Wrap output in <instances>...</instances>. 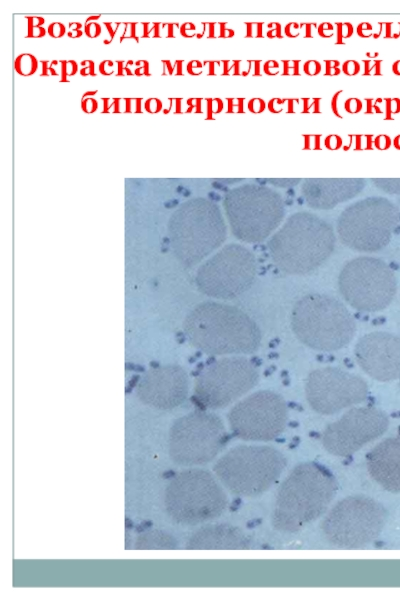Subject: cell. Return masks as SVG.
<instances>
[{
	"label": "cell",
	"instance_id": "6da1fadb",
	"mask_svg": "<svg viewBox=\"0 0 400 600\" xmlns=\"http://www.w3.org/2000/svg\"><path fill=\"white\" fill-rule=\"evenodd\" d=\"M183 332L187 342L207 355H246L257 351L261 331L242 309L220 301L195 305L185 316Z\"/></svg>",
	"mask_w": 400,
	"mask_h": 600
},
{
	"label": "cell",
	"instance_id": "7a4b0ae2",
	"mask_svg": "<svg viewBox=\"0 0 400 600\" xmlns=\"http://www.w3.org/2000/svg\"><path fill=\"white\" fill-rule=\"evenodd\" d=\"M337 489L336 478L325 466L314 461L299 463L277 491L273 527L284 533L304 529L327 511Z\"/></svg>",
	"mask_w": 400,
	"mask_h": 600
},
{
	"label": "cell",
	"instance_id": "3957f363",
	"mask_svg": "<svg viewBox=\"0 0 400 600\" xmlns=\"http://www.w3.org/2000/svg\"><path fill=\"white\" fill-rule=\"evenodd\" d=\"M336 243L331 225L307 212L289 217L269 238L270 259L281 271L304 275L321 266L332 254Z\"/></svg>",
	"mask_w": 400,
	"mask_h": 600
},
{
	"label": "cell",
	"instance_id": "277c9868",
	"mask_svg": "<svg viewBox=\"0 0 400 600\" xmlns=\"http://www.w3.org/2000/svg\"><path fill=\"white\" fill-rule=\"evenodd\" d=\"M291 328L305 346L318 351H337L354 337L356 322L343 302L323 293L300 298L291 311Z\"/></svg>",
	"mask_w": 400,
	"mask_h": 600
},
{
	"label": "cell",
	"instance_id": "5b68a950",
	"mask_svg": "<svg viewBox=\"0 0 400 600\" xmlns=\"http://www.w3.org/2000/svg\"><path fill=\"white\" fill-rule=\"evenodd\" d=\"M226 233L218 207L207 200H194L173 215L167 237L176 261L190 269L221 248Z\"/></svg>",
	"mask_w": 400,
	"mask_h": 600
},
{
	"label": "cell",
	"instance_id": "8992f818",
	"mask_svg": "<svg viewBox=\"0 0 400 600\" xmlns=\"http://www.w3.org/2000/svg\"><path fill=\"white\" fill-rule=\"evenodd\" d=\"M164 508L177 524L194 526L219 517L227 506V496L214 474L198 467H187L167 483Z\"/></svg>",
	"mask_w": 400,
	"mask_h": 600
},
{
	"label": "cell",
	"instance_id": "52a82bcc",
	"mask_svg": "<svg viewBox=\"0 0 400 600\" xmlns=\"http://www.w3.org/2000/svg\"><path fill=\"white\" fill-rule=\"evenodd\" d=\"M286 465L284 454L272 446L237 445L218 458L213 472L232 494L255 497L278 480Z\"/></svg>",
	"mask_w": 400,
	"mask_h": 600
},
{
	"label": "cell",
	"instance_id": "ba28073f",
	"mask_svg": "<svg viewBox=\"0 0 400 600\" xmlns=\"http://www.w3.org/2000/svg\"><path fill=\"white\" fill-rule=\"evenodd\" d=\"M386 508L365 495H351L337 502L324 517L320 532L324 541L339 549L370 545L383 531Z\"/></svg>",
	"mask_w": 400,
	"mask_h": 600
},
{
	"label": "cell",
	"instance_id": "9c48e42d",
	"mask_svg": "<svg viewBox=\"0 0 400 600\" xmlns=\"http://www.w3.org/2000/svg\"><path fill=\"white\" fill-rule=\"evenodd\" d=\"M227 440L225 424L217 414L206 410L191 411L171 424L168 455L179 466L197 467L215 459Z\"/></svg>",
	"mask_w": 400,
	"mask_h": 600
},
{
	"label": "cell",
	"instance_id": "30bf717a",
	"mask_svg": "<svg viewBox=\"0 0 400 600\" xmlns=\"http://www.w3.org/2000/svg\"><path fill=\"white\" fill-rule=\"evenodd\" d=\"M224 207L233 235L245 243H260L270 238L285 214L279 194L255 185L231 191L224 200Z\"/></svg>",
	"mask_w": 400,
	"mask_h": 600
},
{
	"label": "cell",
	"instance_id": "8fae6325",
	"mask_svg": "<svg viewBox=\"0 0 400 600\" xmlns=\"http://www.w3.org/2000/svg\"><path fill=\"white\" fill-rule=\"evenodd\" d=\"M254 254L240 244L219 248L196 270L197 289L214 300H232L246 293L257 276Z\"/></svg>",
	"mask_w": 400,
	"mask_h": 600
},
{
	"label": "cell",
	"instance_id": "7c38bea8",
	"mask_svg": "<svg viewBox=\"0 0 400 600\" xmlns=\"http://www.w3.org/2000/svg\"><path fill=\"white\" fill-rule=\"evenodd\" d=\"M338 289L346 303L361 312L385 309L393 300L397 281L381 259L360 256L348 261L338 276Z\"/></svg>",
	"mask_w": 400,
	"mask_h": 600
},
{
	"label": "cell",
	"instance_id": "4fadbf2b",
	"mask_svg": "<svg viewBox=\"0 0 400 600\" xmlns=\"http://www.w3.org/2000/svg\"><path fill=\"white\" fill-rule=\"evenodd\" d=\"M259 382L256 366L242 355L221 356L198 374L193 397L203 408H225L247 394Z\"/></svg>",
	"mask_w": 400,
	"mask_h": 600
},
{
	"label": "cell",
	"instance_id": "5bb4252c",
	"mask_svg": "<svg viewBox=\"0 0 400 600\" xmlns=\"http://www.w3.org/2000/svg\"><path fill=\"white\" fill-rule=\"evenodd\" d=\"M397 220L398 212L392 203L382 198H367L341 213L337 232L348 248L371 253L388 245Z\"/></svg>",
	"mask_w": 400,
	"mask_h": 600
},
{
	"label": "cell",
	"instance_id": "9a60e30c",
	"mask_svg": "<svg viewBox=\"0 0 400 600\" xmlns=\"http://www.w3.org/2000/svg\"><path fill=\"white\" fill-rule=\"evenodd\" d=\"M227 418L229 428L237 438L266 442L279 437L285 430L288 408L279 394L260 390L237 402Z\"/></svg>",
	"mask_w": 400,
	"mask_h": 600
},
{
	"label": "cell",
	"instance_id": "2e32d148",
	"mask_svg": "<svg viewBox=\"0 0 400 600\" xmlns=\"http://www.w3.org/2000/svg\"><path fill=\"white\" fill-rule=\"evenodd\" d=\"M305 395L315 412L332 415L362 403L368 396V385L356 374L327 366L310 372Z\"/></svg>",
	"mask_w": 400,
	"mask_h": 600
},
{
	"label": "cell",
	"instance_id": "e0dca14e",
	"mask_svg": "<svg viewBox=\"0 0 400 600\" xmlns=\"http://www.w3.org/2000/svg\"><path fill=\"white\" fill-rule=\"evenodd\" d=\"M388 425L389 419L382 410L353 407L326 427L322 443L328 453L347 457L383 435Z\"/></svg>",
	"mask_w": 400,
	"mask_h": 600
},
{
	"label": "cell",
	"instance_id": "ac0fdd59",
	"mask_svg": "<svg viewBox=\"0 0 400 600\" xmlns=\"http://www.w3.org/2000/svg\"><path fill=\"white\" fill-rule=\"evenodd\" d=\"M189 390L186 370L178 364L167 363L146 370L136 385L135 393L145 406L167 411L180 406Z\"/></svg>",
	"mask_w": 400,
	"mask_h": 600
},
{
	"label": "cell",
	"instance_id": "d6986e66",
	"mask_svg": "<svg viewBox=\"0 0 400 600\" xmlns=\"http://www.w3.org/2000/svg\"><path fill=\"white\" fill-rule=\"evenodd\" d=\"M359 367L376 381H392L400 377V338L382 331L367 333L354 348Z\"/></svg>",
	"mask_w": 400,
	"mask_h": 600
},
{
	"label": "cell",
	"instance_id": "ffe728a7",
	"mask_svg": "<svg viewBox=\"0 0 400 600\" xmlns=\"http://www.w3.org/2000/svg\"><path fill=\"white\" fill-rule=\"evenodd\" d=\"M253 539L237 526L228 523L205 524L191 534L185 544L189 550L250 549Z\"/></svg>",
	"mask_w": 400,
	"mask_h": 600
},
{
	"label": "cell",
	"instance_id": "44dd1931",
	"mask_svg": "<svg viewBox=\"0 0 400 600\" xmlns=\"http://www.w3.org/2000/svg\"><path fill=\"white\" fill-rule=\"evenodd\" d=\"M370 476L385 490L400 493V437L376 445L366 457Z\"/></svg>",
	"mask_w": 400,
	"mask_h": 600
},
{
	"label": "cell",
	"instance_id": "7402d4cb",
	"mask_svg": "<svg viewBox=\"0 0 400 600\" xmlns=\"http://www.w3.org/2000/svg\"><path fill=\"white\" fill-rule=\"evenodd\" d=\"M363 189L361 181L315 180L304 184L302 192L308 205L315 209H329L351 199Z\"/></svg>",
	"mask_w": 400,
	"mask_h": 600
},
{
	"label": "cell",
	"instance_id": "603a6c76",
	"mask_svg": "<svg viewBox=\"0 0 400 600\" xmlns=\"http://www.w3.org/2000/svg\"><path fill=\"white\" fill-rule=\"evenodd\" d=\"M178 546V539L173 534L160 529L142 532L134 544L135 549L139 550H171L177 549Z\"/></svg>",
	"mask_w": 400,
	"mask_h": 600
}]
</instances>
